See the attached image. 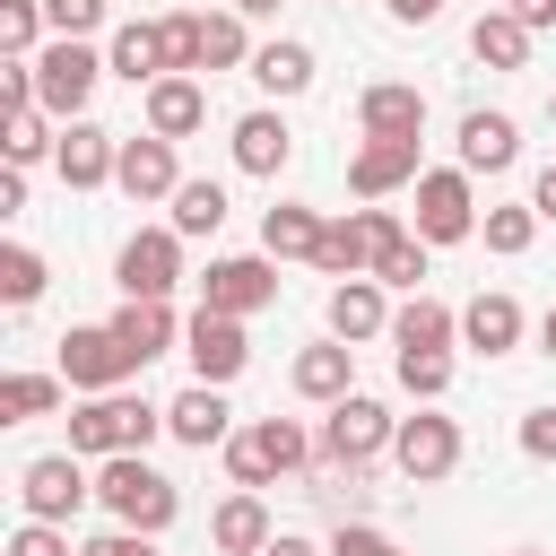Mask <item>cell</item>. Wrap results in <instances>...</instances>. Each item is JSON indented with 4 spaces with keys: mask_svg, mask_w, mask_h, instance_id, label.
Wrapping results in <instances>:
<instances>
[{
    "mask_svg": "<svg viewBox=\"0 0 556 556\" xmlns=\"http://www.w3.org/2000/svg\"><path fill=\"white\" fill-rule=\"evenodd\" d=\"M182 348H191V374H200V382H217V391H226V382L252 365V339H243V321H235V313H208V304L191 313Z\"/></svg>",
    "mask_w": 556,
    "mask_h": 556,
    "instance_id": "cell-11",
    "label": "cell"
},
{
    "mask_svg": "<svg viewBox=\"0 0 556 556\" xmlns=\"http://www.w3.org/2000/svg\"><path fill=\"white\" fill-rule=\"evenodd\" d=\"M417 278H426V235H400V243L374 261V287H408V295H417Z\"/></svg>",
    "mask_w": 556,
    "mask_h": 556,
    "instance_id": "cell-38",
    "label": "cell"
},
{
    "mask_svg": "<svg viewBox=\"0 0 556 556\" xmlns=\"http://www.w3.org/2000/svg\"><path fill=\"white\" fill-rule=\"evenodd\" d=\"M235 9H243V17H278V0H235Z\"/></svg>",
    "mask_w": 556,
    "mask_h": 556,
    "instance_id": "cell-51",
    "label": "cell"
},
{
    "mask_svg": "<svg viewBox=\"0 0 556 556\" xmlns=\"http://www.w3.org/2000/svg\"><path fill=\"white\" fill-rule=\"evenodd\" d=\"M104 70H113V78H130V87H139V78L156 87V78H165V35L130 17V26L113 35V52H104Z\"/></svg>",
    "mask_w": 556,
    "mask_h": 556,
    "instance_id": "cell-26",
    "label": "cell"
},
{
    "mask_svg": "<svg viewBox=\"0 0 556 556\" xmlns=\"http://www.w3.org/2000/svg\"><path fill=\"white\" fill-rule=\"evenodd\" d=\"M504 9H513L530 35H539V26H556V0H504Z\"/></svg>",
    "mask_w": 556,
    "mask_h": 556,
    "instance_id": "cell-47",
    "label": "cell"
},
{
    "mask_svg": "<svg viewBox=\"0 0 556 556\" xmlns=\"http://www.w3.org/2000/svg\"><path fill=\"white\" fill-rule=\"evenodd\" d=\"M287 156H295V139H287L278 113H243V122H235V165H243V174H278Z\"/></svg>",
    "mask_w": 556,
    "mask_h": 556,
    "instance_id": "cell-24",
    "label": "cell"
},
{
    "mask_svg": "<svg viewBox=\"0 0 556 556\" xmlns=\"http://www.w3.org/2000/svg\"><path fill=\"white\" fill-rule=\"evenodd\" d=\"M391 452H400V469H408L417 486H434V478H452V469H460V426H452V417H434V408H417V417H400Z\"/></svg>",
    "mask_w": 556,
    "mask_h": 556,
    "instance_id": "cell-12",
    "label": "cell"
},
{
    "mask_svg": "<svg viewBox=\"0 0 556 556\" xmlns=\"http://www.w3.org/2000/svg\"><path fill=\"white\" fill-rule=\"evenodd\" d=\"M113 339H122V348L148 365V356H165V348H174V313H165V304H130V295H122V313H113Z\"/></svg>",
    "mask_w": 556,
    "mask_h": 556,
    "instance_id": "cell-29",
    "label": "cell"
},
{
    "mask_svg": "<svg viewBox=\"0 0 556 556\" xmlns=\"http://www.w3.org/2000/svg\"><path fill=\"white\" fill-rule=\"evenodd\" d=\"M469 52H478L486 70H521V61H530V26H521L513 9H478V26H469Z\"/></svg>",
    "mask_w": 556,
    "mask_h": 556,
    "instance_id": "cell-23",
    "label": "cell"
},
{
    "mask_svg": "<svg viewBox=\"0 0 556 556\" xmlns=\"http://www.w3.org/2000/svg\"><path fill=\"white\" fill-rule=\"evenodd\" d=\"M200 304L208 313H261V304H278V269L261 261V252H235V261H208V278H200Z\"/></svg>",
    "mask_w": 556,
    "mask_h": 556,
    "instance_id": "cell-10",
    "label": "cell"
},
{
    "mask_svg": "<svg viewBox=\"0 0 556 556\" xmlns=\"http://www.w3.org/2000/svg\"><path fill=\"white\" fill-rule=\"evenodd\" d=\"M226 417H235V408H226V391H217V382H191V391L165 408V434H174V443H191V452H208V443H226Z\"/></svg>",
    "mask_w": 556,
    "mask_h": 556,
    "instance_id": "cell-19",
    "label": "cell"
},
{
    "mask_svg": "<svg viewBox=\"0 0 556 556\" xmlns=\"http://www.w3.org/2000/svg\"><path fill=\"white\" fill-rule=\"evenodd\" d=\"M400 391L443 400V391H452V356H443V348H400Z\"/></svg>",
    "mask_w": 556,
    "mask_h": 556,
    "instance_id": "cell-36",
    "label": "cell"
},
{
    "mask_svg": "<svg viewBox=\"0 0 556 556\" xmlns=\"http://www.w3.org/2000/svg\"><path fill=\"white\" fill-rule=\"evenodd\" d=\"M530 208H539V217H556V165H539V182H530Z\"/></svg>",
    "mask_w": 556,
    "mask_h": 556,
    "instance_id": "cell-48",
    "label": "cell"
},
{
    "mask_svg": "<svg viewBox=\"0 0 556 556\" xmlns=\"http://www.w3.org/2000/svg\"><path fill=\"white\" fill-rule=\"evenodd\" d=\"M252 78H261L269 96H304V87H313V52H304V43H261V52H252Z\"/></svg>",
    "mask_w": 556,
    "mask_h": 556,
    "instance_id": "cell-31",
    "label": "cell"
},
{
    "mask_svg": "<svg viewBox=\"0 0 556 556\" xmlns=\"http://www.w3.org/2000/svg\"><path fill=\"white\" fill-rule=\"evenodd\" d=\"M391 17L400 26H426V17H443V0H391Z\"/></svg>",
    "mask_w": 556,
    "mask_h": 556,
    "instance_id": "cell-49",
    "label": "cell"
},
{
    "mask_svg": "<svg viewBox=\"0 0 556 556\" xmlns=\"http://www.w3.org/2000/svg\"><path fill=\"white\" fill-rule=\"evenodd\" d=\"M156 35H165V78H191V70H208V61H200V9H174V17H156Z\"/></svg>",
    "mask_w": 556,
    "mask_h": 556,
    "instance_id": "cell-33",
    "label": "cell"
},
{
    "mask_svg": "<svg viewBox=\"0 0 556 556\" xmlns=\"http://www.w3.org/2000/svg\"><path fill=\"white\" fill-rule=\"evenodd\" d=\"M17 495H26V521H70L96 486H87L78 452H43V460H26V469H17Z\"/></svg>",
    "mask_w": 556,
    "mask_h": 556,
    "instance_id": "cell-9",
    "label": "cell"
},
{
    "mask_svg": "<svg viewBox=\"0 0 556 556\" xmlns=\"http://www.w3.org/2000/svg\"><path fill=\"white\" fill-rule=\"evenodd\" d=\"M348 182H356V200H382V191L417 182V139H365L356 165H348Z\"/></svg>",
    "mask_w": 556,
    "mask_h": 556,
    "instance_id": "cell-18",
    "label": "cell"
},
{
    "mask_svg": "<svg viewBox=\"0 0 556 556\" xmlns=\"http://www.w3.org/2000/svg\"><path fill=\"white\" fill-rule=\"evenodd\" d=\"M96 495H104V513H113L122 530H148V539L182 513L174 478H165V469H148L139 452H113V460H104V478H96Z\"/></svg>",
    "mask_w": 556,
    "mask_h": 556,
    "instance_id": "cell-1",
    "label": "cell"
},
{
    "mask_svg": "<svg viewBox=\"0 0 556 556\" xmlns=\"http://www.w3.org/2000/svg\"><path fill=\"white\" fill-rule=\"evenodd\" d=\"M200 122H208L200 78H156V87H148V130H156V139H182V130H200Z\"/></svg>",
    "mask_w": 556,
    "mask_h": 556,
    "instance_id": "cell-21",
    "label": "cell"
},
{
    "mask_svg": "<svg viewBox=\"0 0 556 556\" xmlns=\"http://www.w3.org/2000/svg\"><path fill=\"white\" fill-rule=\"evenodd\" d=\"M521 452L530 460H556V408H530L521 417Z\"/></svg>",
    "mask_w": 556,
    "mask_h": 556,
    "instance_id": "cell-45",
    "label": "cell"
},
{
    "mask_svg": "<svg viewBox=\"0 0 556 556\" xmlns=\"http://www.w3.org/2000/svg\"><path fill=\"white\" fill-rule=\"evenodd\" d=\"M539 348H547V356H556V304H547V321H539Z\"/></svg>",
    "mask_w": 556,
    "mask_h": 556,
    "instance_id": "cell-52",
    "label": "cell"
},
{
    "mask_svg": "<svg viewBox=\"0 0 556 556\" xmlns=\"http://www.w3.org/2000/svg\"><path fill=\"white\" fill-rule=\"evenodd\" d=\"M391 434H400V417H391L382 400L348 391V400L330 408V426H321V460H330V469H365V460H374Z\"/></svg>",
    "mask_w": 556,
    "mask_h": 556,
    "instance_id": "cell-5",
    "label": "cell"
},
{
    "mask_svg": "<svg viewBox=\"0 0 556 556\" xmlns=\"http://www.w3.org/2000/svg\"><path fill=\"white\" fill-rule=\"evenodd\" d=\"M200 61H208V70H235V61H243V17L200 9Z\"/></svg>",
    "mask_w": 556,
    "mask_h": 556,
    "instance_id": "cell-37",
    "label": "cell"
},
{
    "mask_svg": "<svg viewBox=\"0 0 556 556\" xmlns=\"http://www.w3.org/2000/svg\"><path fill=\"white\" fill-rule=\"evenodd\" d=\"M113 182L130 191V200H174L182 191V174H174V139H122V165H113Z\"/></svg>",
    "mask_w": 556,
    "mask_h": 556,
    "instance_id": "cell-15",
    "label": "cell"
},
{
    "mask_svg": "<svg viewBox=\"0 0 556 556\" xmlns=\"http://www.w3.org/2000/svg\"><path fill=\"white\" fill-rule=\"evenodd\" d=\"M156 426H165V408L130 400V391H96L87 408H70V452H96V460H113V452H148Z\"/></svg>",
    "mask_w": 556,
    "mask_h": 556,
    "instance_id": "cell-2",
    "label": "cell"
},
{
    "mask_svg": "<svg viewBox=\"0 0 556 556\" xmlns=\"http://www.w3.org/2000/svg\"><path fill=\"white\" fill-rule=\"evenodd\" d=\"M139 374V356L113 339V321H96V330H70L61 339V382L70 391H122Z\"/></svg>",
    "mask_w": 556,
    "mask_h": 556,
    "instance_id": "cell-7",
    "label": "cell"
},
{
    "mask_svg": "<svg viewBox=\"0 0 556 556\" xmlns=\"http://www.w3.org/2000/svg\"><path fill=\"white\" fill-rule=\"evenodd\" d=\"M330 556H391V539H382V530H365V521H339Z\"/></svg>",
    "mask_w": 556,
    "mask_h": 556,
    "instance_id": "cell-44",
    "label": "cell"
},
{
    "mask_svg": "<svg viewBox=\"0 0 556 556\" xmlns=\"http://www.w3.org/2000/svg\"><path fill=\"white\" fill-rule=\"evenodd\" d=\"M513 556H539V547H513Z\"/></svg>",
    "mask_w": 556,
    "mask_h": 556,
    "instance_id": "cell-54",
    "label": "cell"
},
{
    "mask_svg": "<svg viewBox=\"0 0 556 556\" xmlns=\"http://www.w3.org/2000/svg\"><path fill=\"white\" fill-rule=\"evenodd\" d=\"M348 374H356V348H348V339L295 356V391H304V400H330V408H339V400H348Z\"/></svg>",
    "mask_w": 556,
    "mask_h": 556,
    "instance_id": "cell-25",
    "label": "cell"
},
{
    "mask_svg": "<svg viewBox=\"0 0 556 556\" xmlns=\"http://www.w3.org/2000/svg\"><path fill=\"white\" fill-rule=\"evenodd\" d=\"M530 235H539V208H486V252H530Z\"/></svg>",
    "mask_w": 556,
    "mask_h": 556,
    "instance_id": "cell-40",
    "label": "cell"
},
{
    "mask_svg": "<svg viewBox=\"0 0 556 556\" xmlns=\"http://www.w3.org/2000/svg\"><path fill=\"white\" fill-rule=\"evenodd\" d=\"M43 278H52V269H43V252H26V243H9V252H0V304H35V295H43Z\"/></svg>",
    "mask_w": 556,
    "mask_h": 556,
    "instance_id": "cell-35",
    "label": "cell"
},
{
    "mask_svg": "<svg viewBox=\"0 0 556 556\" xmlns=\"http://www.w3.org/2000/svg\"><path fill=\"white\" fill-rule=\"evenodd\" d=\"M104 9H113V0H43V26H52V35H70V43H78V35H87V26H104Z\"/></svg>",
    "mask_w": 556,
    "mask_h": 556,
    "instance_id": "cell-41",
    "label": "cell"
},
{
    "mask_svg": "<svg viewBox=\"0 0 556 556\" xmlns=\"http://www.w3.org/2000/svg\"><path fill=\"white\" fill-rule=\"evenodd\" d=\"M374 330H391L382 287H374V278H339V287H330V339H374Z\"/></svg>",
    "mask_w": 556,
    "mask_h": 556,
    "instance_id": "cell-22",
    "label": "cell"
},
{
    "mask_svg": "<svg viewBox=\"0 0 556 556\" xmlns=\"http://www.w3.org/2000/svg\"><path fill=\"white\" fill-rule=\"evenodd\" d=\"M513 156H521L513 113H486V104H478V113H460V165H469V174H504Z\"/></svg>",
    "mask_w": 556,
    "mask_h": 556,
    "instance_id": "cell-17",
    "label": "cell"
},
{
    "mask_svg": "<svg viewBox=\"0 0 556 556\" xmlns=\"http://www.w3.org/2000/svg\"><path fill=\"white\" fill-rule=\"evenodd\" d=\"M460 339H469L478 356L521 348V304H513V295H469V304H460Z\"/></svg>",
    "mask_w": 556,
    "mask_h": 556,
    "instance_id": "cell-20",
    "label": "cell"
},
{
    "mask_svg": "<svg viewBox=\"0 0 556 556\" xmlns=\"http://www.w3.org/2000/svg\"><path fill=\"white\" fill-rule=\"evenodd\" d=\"M191 9H208V0H191Z\"/></svg>",
    "mask_w": 556,
    "mask_h": 556,
    "instance_id": "cell-55",
    "label": "cell"
},
{
    "mask_svg": "<svg viewBox=\"0 0 556 556\" xmlns=\"http://www.w3.org/2000/svg\"><path fill=\"white\" fill-rule=\"evenodd\" d=\"M356 122H365V139H417L426 130V96L400 87V78H382V87L356 96Z\"/></svg>",
    "mask_w": 556,
    "mask_h": 556,
    "instance_id": "cell-16",
    "label": "cell"
},
{
    "mask_svg": "<svg viewBox=\"0 0 556 556\" xmlns=\"http://www.w3.org/2000/svg\"><path fill=\"white\" fill-rule=\"evenodd\" d=\"M96 78H104V61L87 52V43H52V52H35V104L43 113H61V122H78L87 113V96H96Z\"/></svg>",
    "mask_w": 556,
    "mask_h": 556,
    "instance_id": "cell-6",
    "label": "cell"
},
{
    "mask_svg": "<svg viewBox=\"0 0 556 556\" xmlns=\"http://www.w3.org/2000/svg\"><path fill=\"white\" fill-rule=\"evenodd\" d=\"M9 556H70V539H61V521H26L9 539Z\"/></svg>",
    "mask_w": 556,
    "mask_h": 556,
    "instance_id": "cell-43",
    "label": "cell"
},
{
    "mask_svg": "<svg viewBox=\"0 0 556 556\" xmlns=\"http://www.w3.org/2000/svg\"><path fill=\"white\" fill-rule=\"evenodd\" d=\"M452 330H460V313L434 304V295H408V304L391 313V339H400V348H452Z\"/></svg>",
    "mask_w": 556,
    "mask_h": 556,
    "instance_id": "cell-30",
    "label": "cell"
},
{
    "mask_svg": "<svg viewBox=\"0 0 556 556\" xmlns=\"http://www.w3.org/2000/svg\"><path fill=\"white\" fill-rule=\"evenodd\" d=\"M226 226V191L217 182H182L174 191V235H217Z\"/></svg>",
    "mask_w": 556,
    "mask_h": 556,
    "instance_id": "cell-34",
    "label": "cell"
},
{
    "mask_svg": "<svg viewBox=\"0 0 556 556\" xmlns=\"http://www.w3.org/2000/svg\"><path fill=\"white\" fill-rule=\"evenodd\" d=\"M391 243H400V217H391V208H356V217H339V226L321 235V269H330V278H365Z\"/></svg>",
    "mask_w": 556,
    "mask_h": 556,
    "instance_id": "cell-8",
    "label": "cell"
},
{
    "mask_svg": "<svg viewBox=\"0 0 556 556\" xmlns=\"http://www.w3.org/2000/svg\"><path fill=\"white\" fill-rule=\"evenodd\" d=\"M208 539H217L226 556H261V547H269V513H261V495H226L217 521H208Z\"/></svg>",
    "mask_w": 556,
    "mask_h": 556,
    "instance_id": "cell-28",
    "label": "cell"
},
{
    "mask_svg": "<svg viewBox=\"0 0 556 556\" xmlns=\"http://www.w3.org/2000/svg\"><path fill=\"white\" fill-rule=\"evenodd\" d=\"M78 556H156V539H148V530H104V539H87Z\"/></svg>",
    "mask_w": 556,
    "mask_h": 556,
    "instance_id": "cell-46",
    "label": "cell"
},
{
    "mask_svg": "<svg viewBox=\"0 0 556 556\" xmlns=\"http://www.w3.org/2000/svg\"><path fill=\"white\" fill-rule=\"evenodd\" d=\"M52 165H61V182H70V191H96V182H113L122 139H113V130H96V122H70V130H61V148H52Z\"/></svg>",
    "mask_w": 556,
    "mask_h": 556,
    "instance_id": "cell-14",
    "label": "cell"
},
{
    "mask_svg": "<svg viewBox=\"0 0 556 556\" xmlns=\"http://www.w3.org/2000/svg\"><path fill=\"white\" fill-rule=\"evenodd\" d=\"M321 217L313 208H269L261 217V243H269V261H321Z\"/></svg>",
    "mask_w": 556,
    "mask_h": 556,
    "instance_id": "cell-27",
    "label": "cell"
},
{
    "mask_svg": "<svg viewBox=\"0 0 556 556\" xmlns=\"http://www.w3.org/2000/svg\"><path fill=\"white\" fill-rule=\"evenodd\" d=\"M486 9H495V0H486Z\"/></svg>",
    "mask_w": 556,
    "mask_h": 556,
    "instance_id": "cell-57",
    "label": "cell"
},
{
    "mask_svg": "<svg viewBox=\"0 0 556 556\" xmlns=\"http://www.w3.org/2000/svg\"><path fill=\"white\" fill-rule=\"evenodd\" d=\"M43 148H61V139H43V104L35 113H9V165H35Z\"/></svg>",
    "mask_w": 556,
    "mask_h": 556,
    "instance_id": "cell-42",
    "label": "cell"
},
{
    "mask_svg": "<svg viewBox=\"0 0 556 556\" xmlns=\"http://www.w3.org/2000/svg\"><path fill=\"white\" fill-rule=\"evenodd\" d=\"M547 122H556V96H547Z\"/></svg>",
    "mask_w": 556,
    "mask_h": 556,
    "instance_id": "cell-53",
    "label": "cell"
},
{
    "mask_svg": "<svg viewBox=\"0 0 556 556\" xmlns=\"http://www.w3.org/2000/svg\"><path fill=\"white\" fill-rule=\"evenodd\" d=\"M417 235L426 243H460L478 235V200H469V174H417Z\"/></svg>",
    "mask_w": 556,
    "mask_h": 556,
    "instance_id": "cell-13",
    "label": "cell"
},
{
    "mask_svg": "<svg viewBox=\"0 0 556 556\" xmlns=\"http://www.w3.org/2000/svg\"><path fill=\"white\" fill-rule=\"evenodd\" d=\"M113 278H122L130 304H165V295L182 287V235H174V226H139V235L122 243Z\"/></svg>",
    "mask_w": 556,
    "mask_h": 556,
    "instance_id": "cell-4",
    "label": "cell"
},
{
    "mask_svg": "<svg viewBox=\"0 0 556 556\" xmlns=\"http://www.w3.org/2000/svg\"><path fill=\"white\" fill-rule=\"evenodd\" d=\"M391 556H400V547H391Z\"/></svg>",
    "mask_w": 556,
    "mask_h": 556,
    "instance_id": "cell-56",
    "label": "cell"
},
{
    "mask_svg": "<svg viewBox=\"0 0 556 556\" xmlns=\"http://www.w3.org/2000/svg\"><path fill=\"white\" fill-rule=\"evenodd\" d=\"M61 408V374H9L0 382V417L17 426V417H52Z\"/></svg>",
    "mask_w": 556,
    "mask_h": 556,
    "instance_id": "cell-32",
    "label": "cell"
},
{
    "mask_svg": "<svg viewBox=\"0 0 556 556\" xmlns=\"http://www.w3.org/2000/svg\"><path fill=\"white\" fill-rule=\"evenodd\" d=\"M261 556H313V547H304V539H269Z\"/></svg>",
    "mask_w": 556,
    "mask_h": 556,
    "instance_id": "cell-50",
    "label": "cell"
},
{
    "mask_svg": "<svg viewBox=\"0 0 556 556\" xmlns=\"http://www.w3.org/2000/svg\"><path fill=\"white\" fill-rule=\"evenodd\" d=\"M304 460H313V443H304L295 417H252L243 434H226V469H235L243 495L269 486V478H287V469H304Z\"/></svg>",
    "mask_w": 556,
    "mask_h": 556,
    "instance_id": "cell-3",
    "label": "cell"
},
{
    "mask_svg": "<svg viewBox=\"0 0 556 556\" xmlns=\"http://www.w3.org/2000/svg\"><path fill=\"white\" fill-rule=\"evenodd\" d=\"M35 35H43V0H0V52H9V61H26V52H35Z\"/></svg>",
    "mask_w": 556,
    "mask_h": 556,
    "instance_id": "cell-39",
    "label": "cell"
}]
</instances>
